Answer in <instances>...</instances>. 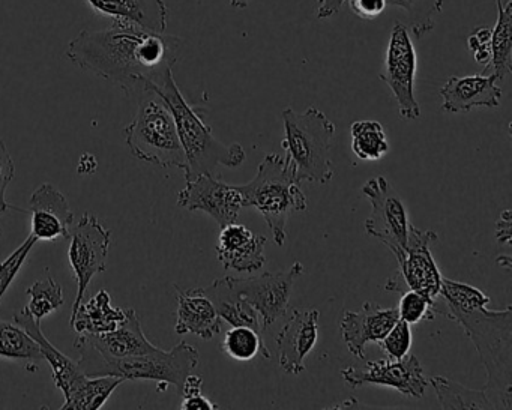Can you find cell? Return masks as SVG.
I'll return each mask as SVG.
<instances>
[{
    "instance_id": "6da1fadb",
    "label": "cell",
    "mask_w": 512,
    "mask_h": 410,
    "mask_svg": "<svg viewBox=\"0 0 512 410\" xmlns=\"http://www.w3.org/2000/svg\"><path fill=\"white\" fill-rule=\"evenodd\" d=\"M181 46L179 38L134 23L113 22L104 31L80 32L68 44L67 56L83 71L115 83L131 97L143 83L158 85L173 70Z\"/></svg>"
},
{
    "instance_id": "7a4b0ae2",
    "label": "cell",
    "mask_w": 512,
    "mask_h": 410,
    "mask_svg": "<svg viewBox=\"0 0 512 410\" xmlns=\"http://www.w3.org/2000/svg\"><path fill=\"white\" fill-rule=\"evenodd\" d=\"M437 313L458 323L487 371L484 392L494 410L512 407V307L487 310L490 298L470 284L442 278Z\"/></svg>"
},
{
    "instance_id": "3957f363",
    "label": "cell",
    "mask_w": 512,
    "mask_h": 410,
    "mask_svg": "<svg viewBox=\"0 0 512 410\" xmlns=\"http://www.w3.org/2000/svg\"><path fill=\"white\" fill-rule=\"evenodd\" d=\"M148 83L163 97L175 118L176 130L184 149L187 167L184 169L185 181L200 175H218V167L236 169L245 161V151L239 143L224 145L215 139L212 127H209L194 107L185 100L176 85L173 71L164 76L158 85Z\"/></svg>"
},
{
    "instance_id": "277c9868",
    "label": "cell",
    "mask_w": 512,
    "mask_h": 410,
    "mask_svg": "<svg viewBox=\"0 0 512 410\" xmlns=\"http://www.w3.org/2000/svg\"><path fill=\"white\" fill-rule=\"evenodd\" d=\"M79 350V367L86 376H115L124 380H155L160 385L175 386L181 395L185 377L199 365V350L187 341H181L173 349H158L148 355L130 358H110L91 346L82 335L74 341Z\"/></svg>"
},
{
    "instance_id": "5b68a950",
    "label": "cell",
    "mask_w": 512,
    "mask_h": 410,
    "mask_svg": "<svg viewBox=\"0 0 512 410\" xmlns=\"http://www.w3.org/2000/svg\"><path fill=\"white\" fill-rule=\"evenodd\" d=\"M284 139L281 142L284 163L298 184H328L334 176L331 160L335 125L325 113L310 107L304 113L287 107L283 112Z\"/></svg>"
},
{
    "instance_id": "8992f818",
    "label": "cell",
    "mask_w": 512,
    "mask_h": 410,
    "mask_svg": "<svg viewBox=\"0 0 512 410\" xmlns=\"http://www.w3.org/2000/svg\"><path fill=\"white\" fill-rule=\"evenodd\" d=\"M137 113L124 130L128 149L137 160L163 169L184 170L187 167L184 149L169 106L154 88L143 83L136 92Z\"/></svg>"
},
{
    "instance_id": "52a82bcc",
    "label": "cell",
    "mask_w": 512,
    "mask_h": 410,
    "mask_svg": "<svg viewBox=\"0 0 512 410\" xmlns=\"http://www.w3.org/2000/svg\"><path fill=\"white\" fill-rule=\"evenodd\" d=\"M244 206H253L272 230L278 247L287 239V221L295 212L308 208V199L298 182L293 179L289 166L278 154H268L257 167L253 181L236 185Z\"/></svg>"
},
{
    "instance_id": "ba28073f",
    "label": "cell",
    "mask_w": 512,
    "mask_h": 410,
    "mask_svg": "<svg viewBox=\"0 0 512 410\" xmlns=\"http://www.w3.org/2000/svg\"><path fill=\"white\" fill-rule=\"evenodd\" d=\"M437 239L439 236L433 230H419L410 224L406 248L395 256L398 272L385 284L388 292L415 290L430 298L439 296L443 277L431 254V245L436 244Z\"/></svg>"
},
{
    "instance_id": "9c48e42d",
    "label": "cell",
    "mask_w": 512,
    "mask_h": 410,
    "mask_svg": "<svg viewBox=\"0 0 512 410\" xmlns=\"http://www.w3.org/2000/svg\"><path fill=\"white\" fill-rule=\"evenodd\" d=\"M361 193L370 202L371 214L365 221L368 235L382 242L394 254L404 251L410 221L406 205L385 176H377L362 185Z\"/></svg>"
},
{
    "instance_id": "30bf717a",
    "label": "cell",
    "mask_w": 512,
    "mask_h": 410,
    "mask_svg": "<svg viewBox=\"0 0 512 410\" xmlns=\"http://www.w3.org/2000/svg\"><path fill=\"white\" fill-rule=\"evenodd\" d=\"M416 71L418 56L412 35L404 23L397 22L392 28L386 49L385 67L379 79L391 89L397 101L398 115L406 121H415L421 116V107L415 92Z\"/></svg>"
},
{
    "instance_id": "8fae6325",
    "label": "cell",
    "mask_w": 512,
    "mask_h": 410,
    "mask_svg": "<svg viewBox=\"0 0 512 410\" xmlns=\"http://www.w3.org/2000/svg\"><path fill=\"white\" fill-rule=\"evenodd\" d=\"M110 242H112V232L89 212H85L74 230H71L68 260L77 283L73 314H76L77 308L85 301L92 278L106 271Z\"/></svg>"
},
{
    "instance_id": "7c38bea8",
    "label": "cell",
    "mask_w": 512,
    "mask_h": 410,
    "mask_svg": "<svg viewBox=\"0 0 512 410\" xmlns=\"http://www.w3.org/2000/svg\"><path fill=\"white\" fill-rule=\"evenodd\" d=\"M341 377L350 388L364 385L388 386L410 398H421L428 388V379L415 355L368 361L362 368L347 367L341 371Z\"/></svg>"
},
{
    "instance_id": "4fadbf2b",
    "label": "cell",
    "mask_w": 512,
    "mask_h": 410,
    "mask_svg": "<svg viewBox=\"0 0 512 410\" xmlns=\"http://www.w3.org/2000/svg\"><path fill=\"white\" fill-rule=\"evenodd\" d=\"M302 274L304 265L295 262L287 271L265 272L256 278L230 277V283L256 308L265 331L286 313L293 284Z\"/></svg>"
},
{
    "instance_id": "5bb4252c",
    "label": "cell",
    "mask_w": 512,
    "mask_h": 410,
    "mask_svg": "<svg viewBox=\"0 0 512 410\" xmlns=\"http://www.w3.org/2000/svg\"><path fill=\"white\" fill-rule=\"evenodd\" d=\"M178 206L191 212H205L223 229L236 223L244 203L236 185L226 184L220 176L200 175L187 181L179 191Z\"/></svg>"
},
{
    "instance_id": "9a60e30c",
    "label": "cell",
    "mask_w": 512,
    "mask_h": 410,
    "mask_svg": "<svg viewBox=\"0 0 512 410\" xmlns=\"http://www.w3.org/2000/svg\"><path fill=\"white\" fill-rule=\"evenodd\" d=\"M398 319L397 307L383 308L365 302L359 311H344L340 320L341 337L355 358L365 359L367 344H380Z\"/></svg>"
},
{
    "instance_id": "2e32d148",
    "label": "cell",
    "mask_w": 512,
    "mask_h": 410,
    "mask_svg": "<svg viewBox=\"0 0 512 410\" xmlns=\"http://www.w3.org/2000/svg\"><path fill=\"white\" fill-rule=\"evenodd\" d=\"M26 212L32 214V232L37 241H70L74 212L67 197L52 184H43L32 193Z\"/></svg>"
},
{
    "instance_id": "e0dca14e",
    "label": "cell",
    "mask_w": 512,
    "mask_h": 410,
    "mask_svg": "<svg viewBox=\"0 0 512 410\" xmlns=\"http://www.w3.org/2000/svg\"><path fill=\"white\" fill-rule=\"evenodd\" d=\"M319 310H295L277 337L278 362L287 374H301L319 341Z\"/></svg>"
},
{
    "instance_id": "ac0fdd59",
    "label": "cell",
    "mask_w": 512,
    "mask_h": 410,
    "mask_svg": "<svg viewBox=\"0 0 512 410\" xmlns=\"http://www.w3.org/2000/svg\"><path fill=\"white\" fill-rule=\"evenodd\" d=\"M442 110L446 113H467L479 107L496 109L502 100V89L494 74L449 77L440 89Z\"/></svg>"
},
{
    "instance_id": "d6986e66",
    "label": "cell",
    "mask_w": 512,
    "mask_h": 410,
    "mask_svg": "<svg viewBox=\"0 0 512 410\" xmlns=\"http://www.w3.org/2000/svg\"><path fill=\"white\" fill-rule=\"evenodd\" d=\"M266 236L251 232L244 224H227L218 236L217 256L224 269L256 272L266 263Z\"/></svg>"
},
{
    "instance_id": "ffe728a7",
    "label": "cell",
    "mask_w": 512,
    "mask_h": 410,
    "mask_svg": "<svg viewBox=\"0 0 512 410\" xmlns=\"http://www.w3.org/2000/svg\"><path fill=\"white\" fill-rule=\"evenodd\" d=\"M178 311H176V334H194L202 340H211L220 334L223 319L215 311L211 299L202 287L182 290L175 286Z\"/></svg>"
},
{
    "instance_id": "44dd1931",
    "label": "cell",
    "mask_w": 512,
    "mask_h": 410,
    "mask_svg": "<svg viewBox=\"0 0 512 410\" xmlns=\"http://www.w3.org/2000/svg\"><path fill=\"white\" fill-rule=\"evenodd\" d=\"M98 16L109 17L116 23H134L148 31L164 34L167 11L164 0H88Z\"/></svg>"
},
{
    "instance_id": "7402d4cb",
    "label": "cell",
    "mask_w": 512,
    "mask_h": 410,
    "mask_svg": "<svg viewBox=\"0 0 512 410\" xmlns=\"http://www.w3.org/2000/svg\"><path fill=\"white\" fill-rule=\"evenodd\" d=\"M79 335H82L98 352L110 358H130V356L148 355L158 350V347L146 338L142 323L133 308H128L127 320L115 331L98 335Z\"/></svg>"
},
{
    "instance_id": "603a6c76",
    "label": "cell",
    "mask_w": 512,
    "mask_h": 410,
    "mask_svg": "<svg viewBox=\"0 0 512 410\" xmlns=\"http://www.w3.org/2000/svg\"><path fill=\"white\" fill-rule=\"evenodd\" d=\"M14 322L17 325L23 326L32 337L40 344L41 352H43L44 361L49 362L53 371V382L58 386L59 391H62L64 397H70L71 392L85 380L86 374L83 373L82 368L79 367L77 362L68 358L61 350L56 349L41 329V322L35 320L31 314L26 311V308L17 311L14 314Z\"/></svg>"
},
{
    "instance_id": "cb8c5ba5",
    "label": "cell",
    "mask_w": 512,
    "mask_h": 410,
    "mask_svg": "<svg viewBox=\"0 0 512 410\" xmlns=\"http://www.w3.org/2000/svg\"><path fill=\"white\" fill-rule=\"evenodd\" d=\"M211 299L218 316L232 326H248L263 334L262 320L256 308L232 286L230 277L218 278L208 287H202Z\"/></svg>"
},
{
    "instance_id": "d4e9b609",
    "label": "cell",
    "mask_w": 512,
    "mask_h": 410,
    "mask_svg": "<svg viewBox=\"0 0 512 410\" xmlns=\"http://www.w3.org/2000/svg\"><path fill=\"white\" fill-rule=\"evenodd\" d=\"M127 320V310L113 307L112 298L106 289H101L97 295L82 302L76 314L70 319V326L76 334H106L115 331Z\"/></svg>"
},
{
    "instance_id": "484cf974",
    "label": "cell",
    "mask_w": 512,
    "mask_h": 410,
    "mask_svg": "<svg viewBox=\"0 0 512 410\" xmlns=\"http://www.w3.org/2000/svg\"><path fill=\"white\" fill-rule=\"evenodd\" d=\"M0 358L19 362L29 373H37L44 361L37 340L23 326L5 320H0Z\"/></svg>"
},
{
    "instance_id": "4316f807",
    "label": "cell",
    "mask_w": 512,
    "mask_h": 410,
    "mask_svg": "<svg viewBox=\"0 0 512 410\" xmlns=\"http://www.w3.org/2000/svg\"><path fill=\"white\" fill-rule=\"evenodd\" d=\"M496 25L491 29V58L487 70H491L502 83L512 73V0L503 4L496 0Z\"/></svg>"
},
{
    "instance_id": "83f0119b",
    "label": "cell",
    "mask_w": 512,
    "mask_h": 410,
    "mask_svg": "<svg viewBox=\"0 0 512 410\" xmlns=\"http://www.w3.org/2000/svg\"><path fill=\"white\" fill-rule=\"evenodd\" d=\"M428 385L433 386L442 409H490L493 404L485 395L484 389H470L448 377H431Z\"/></svg>"
},
{
    "instance_id": "f1b7e54d",
    "label": "cell",
    "mask_w": 512,
    "mask_h": 410,
    "mask_svg": "<svg viewBox=\"0 0 512 410\" xmlns=\"http://www.w3.org/2000/svg\"><path fill=\"white\" fill-rule=\"evenodd\" d=\"M124 379L115 376H86L85 380L65 398L61 409L98 410L107 403Z\"/></svg>"
},
{
    "instance_id": "f546056e",
    "label": "cell",
    "mask_w": 512,
    "mask_h": 410,
    "mask_svg": "<svg viewBox=\"0 0 512 410\" xmlns=\"http://www.w3.org/2000/svg\"><path fill=\"white\" fill-rule=\"evenodd\" d=\"M352 151L359 160H382L389 152L385 130L376 121H356L350 127Z\"/></svg>"
},
{
    "instance_id": "4dcf8cb0",
    "label": "cell",
    "mask_w": 512,
    "mask_h": 410,
    "mask_svg": "<svg viewBox=\"0 0 512 410\" xmlns=\"http://www.w3.org/2000/svg\"><path fill=\"white\" fill-rule=\"evenodd\" d=\"M221 349L229 358L239 362L251 361L259 353L263 358H271V352L263 341L262 334L248 326H232V329L224 334Z\"/></svg>"
},
{
    "instance_id": "1f68e13d",
    "label": "cell",
    "mask_w": 512,
    "mask_h": 410,
    "mask_svg": "<svg viewBox=\"0 0 512 410\" xmlns=\"http://www.w3.org/2000/svg\"><path fill=\"white\" fill-rule=\"evenodd\" d=\"M443 0H386L389 7L400 8L407 14L409 25L416 40H422L434 29V17L442 13Z\"/></svg>"
},
{
    "instance_id": "d6a6232c",
    "label": "cell",
    "mask_w": 512,
    "mask_h": 410,
    "mask_svg": "<svg viewBox=\"0 0 512 410\" xmlns=\"http://www.w3.org/2000/svg\"><path fill=\"white\" fill-rule=\"evenodd\" d=\"M26 293L31 296V302L25 307L26 311L38 322L61 308L65 302L64 287L50 274L43 280L35 281Z\"/></svg>"
},
{
    "instance_id": "836d02e7",
    "label": "cell",
    "mask_w": 512,
    "mask_h": 410,
    "mask_svg": "<svg viewBox=\"0 0 512 410\" xmlns=\"http://www.w3.org/2000/svg\"><path fill=\"white\" fill-rule=\"evenodd\" d=\"M401 295L403 296L397 310L398 317L404 322L409 325H418L424 320H433L436 317V299L415 290H406Z\"/></svg>"
},
{
    "instance_id": "e575fe53",
    "label": "cell",
    "mask_w": 512,
    "mask_h": 410,
    "mask_svg": "<svg viewBox=\"0 0 512 410\" xmlns=\"http://www.w3.org/2000/svg\"><path fill=\"white\" fill-rule=\"evenodd\" d=\"M37 242L34 235H29L28 239L17 250H14L4 262H0V302L4 299L5 293L8 292L11 284L16 280L19 272L22 271L26 259H28Z\"/></svg>"
},
{
    "instance_id": "d590c367",
    "label": "cell",
    "mask_w": 512,
    "mask_h": 410,
    "mask_svg": "<svg viewBox=\"0 0 512 410\" xmlns=\"http://www.w3.org/2000/svg\"><path fill=\"white\" fill-rule=\"evenodd\" d=\"M389 359H401L409 355L412 347V325L398 319L391 331L380 341Z\"/></svg>"
},
{
    "instance_id": "8d00e7d4",
    "label": "cell",
    "mask_w": 512,
    "mask_h": 410,
    "mask_svg": "<svg viewBox=\"0 0 512 410\" xmlns=\"http://www.w3.org/2000/svg\"><path fill=\"white\" fill-rule=\"evenodd\" d=\"M14 175H16V167H14L13 158H11L4 140H0V215H4L5 212L10 211V209L26 212V209H20L10 205L7 197H5L8 185L13 181Z\"/></svg>"
},
{
    "instance_id": "74e56055",
    "label": "cell",
    "mask_w": 512,
    "mask_h": 410,
    "mask_svg": "<svg viewBox=\"0 0 512 410\" xmlns=\"http://www.w3.org/2000/svg\"><path fill=\"white\" fill-rule=\"evenodd\" d=\"M467 46L476 64L484 65V71L487 70L491 58V29L487 26L476 28L467 38Z\"/></svg>"
},
{
    "instance_id": "f35d334b",
    "label": "cell",
    "mask_w": 512,
    "mask_h": 410,
    "mask_svg": "<svg viewBox=\"0 0 512 410\" xmlns=\"http://www.w3.org/2000/svg\"><path fill=\"white\" fill-rule=\"evenodd\" d=\"M350 10L362 20H374L386 10V0H349Z\"/></svg>"
},
{
    "instance_id": "ab89813d",
    "label": "cell",
    "mask_w": 512,
    "mask_h": 410,
    "mask_svg": "<svg viewBox=\"0 0 512 410\" xmlns=\"http://www.w3.org/2000/svg\"><path fill=\"white\" fill-rule=\"evenodd\" d=\"M511 211L506 209L500 214L499 221L496 224V238L500 245H511L512 236Z\"/></svg>"
},
{
    "instance_id": "60d3db41",
    "label": "cell",
    "mask_w": 512,
    "mask_h": 410,
    "mask_svg": "<svg viewBox=\"0 0 512 410\" xmlns=\"http://www.w3.org/2000/svg\"><path fill=\"white\" fill-rule=\"evenodd\" d=\"M317 2V17L320 20L329 19V17L337 16L340 13L341 7L347 0H316Z\"/></svg>"
},
{
    "instance_id": "b9f144b4",
    "label": "cell",
    "mask_w": 512,
    "mask_h": 410,
    "mask_svg": "<svg viewBox=\"0 0 512 410\" xmlns=\"http://www.w3.org/2000/svg\"><path fill=\"white\" fill-rule=\"evenodd\" d=\"M181 409L184 410H214L218 409L217 404L212 403L209 398L203 394L193 395V397H185L181 403Z\"/></svg>"
},
{
    "instance_id": "7bdbcfd3",
    "label": "cell",
    "mask_w": 512,
    "mask_h": 410,
    "mask_svg": "<svg viewBox=\"0 0 512 410\" xmlns=\"http://www.w3.org/2000/svg\"><path fill=\"white\" fill-rule=\"evenodd\" d=\"M203 377L190 373L185 377L184 385H182V397H193V395L202 394Z\"/></svg>"
},
{
    "instance_id": "ee69618b",
    "label": "cell",
    "mask_w": 512,
    "mask_h": 410,
    "mask_svg": "<svg viewBox=\"0 0 512 410\" xmlns=\"http://www.w3.org/2000/svg\"><path fill=\"white\" fill-rule=\"evenodd\" d=\"M248 2H250V0H230V5H232L233 8H238V10H244V8L248 7Z\"/></svg>"
},
{
    "instance_id": "f6af8a7d",
    "label": "cell",
    "mask_w": 512,
    "mask_h": 410,
    "mask_svg": "<svg viewBox=\"0 0 512 410\" xmlns=\"http://www.w3.org/2000/svg\"><path fill=\"white\" fill-rule=\"evenodd\" d=\"M500 266H506L509 269V265H511V259L509 257H500Z\"/></svg>"
},
{
    "instance_id": "bcb514c9",
    "label": "cell",
    "mask_w": 512,
    "mask_h": 410,
    "mask_svg": "<svg viewBox=\"0 0 512 410\" xmlns=\"http://www.w3.org/2000/svg\"><path fill=\"white\" fill-rule=\"evenodd\" d=\"M0 233H2V224H0Z\"/></svg>"
}]
</instances>
